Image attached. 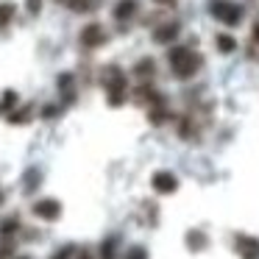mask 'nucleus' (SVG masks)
<instances>
[{
	"mask_svg": "<svg viewBox=\"0 0 259 259\" xmlns=\"http://www.w3.org/2000/svg\"><path fill=\"white\" fill-rule=\"evenodd\" d=\"M101 84H103V90H106V103H109V106H112V109L123 106L125 95H128V78H125V73L117 67V64L103 67Z\"/></svg>",
	"mask_w": 259,
	"mask_h": 259,
	"instance_id": "obj_1",
	"label": "nucleus"
},
{
	"mask_svg": "<svg viewBox=\"0 0 259 259\" xmlns=\"http://www.w3.org/2000/svg\"><path fill=\"white\" fill-rule=\"evenodd\" d=\"M167 62H170V70H173L176 78L187 81L201 70L203 59H201V53H195L192 48H181L179 45V48H173V51L167 53Z\"/></svg>",
	"mask_w": 259,
	"mask_h": 259,
	"instance_id": "obj_2",
	"label": "nucleus"
},
{
	"mask_svg": "<svg viewBox=\"0 0 259 259\" xmlns=\"http://www.w3.org/2000/svg\"><path fill=\"white\" fill-rule=\"evenodd\" d=\"M209 12H212V17L220 20L223 25H240L242 17H245L242 6L234 3V0H212V3H209Z\"/></svg>",
	"mask_w": 259,
	"mask_h": 259,
	"instance_id": "obj_3",
	"label": "nucleus"
},
{
	"mask_svg": "<svg viewBox=\"0 0 259 259\" xmlns=\"http://www.w3.org/2000/svg\"><path fill=\"white\" fill-rule=\"evenodd\" d=\"M62 201L59 198H39V201H34V206H31V212L36 214L39 220H48V223H56L59 218H62Z\"/></svg>",
	"mask_w": 259,
	"mask_h": 259,
	"instance_id": "obj_4",
	"label": "nucleus"
},
{
	"mask_svg": "<svg viewBox=\"0 0 259 259\" xmlns=\"http://www.w3.org/2000/svg\"><path fill=\"white\" fill-rule=\"evenodd\" d=\"M151 190L156 195H173V192H179V176L170 170H156L151 176Z\"/></svg>",
	"mask_w": 259,
	"mask_h": 259,
	"instance_id": "obj_5",
	"label": "nucleus"
},
{
	"mask_svg": "<svg viewBox=\"0 0 259 259\" xmlns=\"http://www.w3.org/2000/svg\"><path fill=\"white\" fill-rule=\"evenodd\" d=\"M234 251L240 259H259V237L248 234V231H237L234 234Z\"/></svg>",
	"mask_w": 259,
	"mask_h": 259,
	"instance_id": "obj_6",
	"label": "nucleus"
},
{
	"mask_svg": "<svg viewBox=\"0 0 259 259\" xmlns=\"http://www.w3.org/2000/svg\"><path fill=\"white\" fill-rule=\"evenodd\" d=\"M106 31H103V25L101 23H90V25H84L81 28V34H78V42H81V48H87V51H95V48H101V45H106Z\"/></svg>",
	"mask_w": 259,
	"mask_h": 259,
	"instance_id": "obj_7",
	"label": "nucleus"
},
{
	"mask_svg": "<svg viewBox=\"0 0 259 259\" xmlns=\"http://www.w3.org/2000/svg\"><path fill=\"white\" fill-rule=\"evenodd\" d=\"M179 34H181V23L173 20V23H164V25H159V28L153 31V42H156V45H170Z\"/></svg>",
	"mask_w": 259,
	"mask_h": 259,
	"instance_id": "obj_8",
	"label": "nucleus"
},
{
	"mask_svg": "<svg viewBox=\"0 0 259 259\" xmlns=\"http://www.w3.org/2000/svg\"><path fill=\"white\" fill-rule=\"evenodd\" d=\"M184 245L190 248L192 253H201V251H206V248H209V234H203L201 229H190L184 234Z\"/></svg>",
	"mask_w": 259,
	"mask_h": 259,
	"instance_id": "obj_9",
	"label": "nucleus"
},
{
	"mask_svg": "<svg viewBox=\"0 0 259 259\" xmlns=\"http://www.w3.org/2000/svg\"><path fill=\"white\" fill-rule=\"evenodd\" d=\"M134 98H137V103H142V106H156V103H164V98L159 95L153 87H148V84H142L140 90L134 92Z\"/></svg>",
	"mask_w": 259,
	"mask_h": 259,
	"instance_id": "obj_10",
	"label": "nucleus"
},
{
	"mask_svg": "<svg viewBox=\"0 0 259 259\" xmlns=\"http://www.w3.org/2000/svg\"><path fill=\"white\" fill-rule=\"evenodd\" d=\"M59 92L64 95V103H73L75 101V81H73V73H62L56 81Z\"/></svg>",
	"mask_w": 259,
	"mask_h": 259,
	"instance_id": "obj_11",
	"label": "nucleus"
},
{
	"mask_svg": "<svg viewBox=\"0 0 259 259\" xmlns=\"http://www.w3.org/2000/svg\"><path fill=\"white\" fill-rule=\"evenodd\" d=\"M31 117H34V106H31V103L9 112V123L12 125H25V123H31Z\"/></svg>",
	"mask_w": 259,
	"mask_h": 259,
	"instance_id": "obj_12",
	"label": "nucleus"
},
{
	"mask_svg": "<svg viewBox=\"0 0 259 259\" xmlns=\"http://www.w3.org/2000/svg\"><path fill=\"white\" fill-rule=\"evenodd\" d=\"M137 14V0H120L117 6H114V20L123 23V20H131Z\"/></svg>",
	"mask_w": 259,
	"mask_h": 259,
	"instance_id": "obj_13",
	"label": "nucleus"
},
{
	"mask_svg": "<svg viewBox=\"0 0 259 259\" xmlns=\"http://www.w3.org/2000/svg\"><path fill=\"white\" fill-rule=\"evenodd\" d=\"M153 73H156V62H153L151 56L140 59V62L134 64V75H137V78H142V81H148Z\"/></svg>",
	"mask_w": 259,
	"mask_h": 259,
	"instance_id": "obj_14",
	"label": "nucleus"
},
{
	"mask_svg": "<svg viewBox=\"0 0 259 259\" xmlns=\"http://www.w3.org/2000/svg\"><path fill=\"white\" fill-rule=\"evenodd\" d=\"M117 245H120V234H109L101 242V259H117Z\"/></svg>",
	"mask_w": 259,
	"mask_h": 259,
	"instance_id": "obj_15",
	"label": "nucleus"
},
{
	"mask_svg": "<svg viewBox=\"0 0 259 259\" xmlns=\"http://www.w3.org/2000/svg\"><path fill=\"white\" fill-rule=\"evenodd\" d=\"M42 184V170L39 167H28V173H25L23 179V187H25V195H31V192H36V187Z\"/></svg>",
	"mask_w": 259,
	"mask_h": 259,
	"instance_id": "obj_16",
	"label": "nucleus"
},
{
	"mask_svg": "<svg viewBox=\"0 0 259 259\" xmlns=\"http://www.w3.org/2000/svg\"><path fill=\"white\" fill-rule=\"evenodd\" d=\"M148 120H151L153 125H162L170 120V109L164 106V103H156V106H148Z\"/></svg>",
	"mask_w": 259,
	"mask_h": 259,
	"instance_id": "obj_17",
	"label": "nucleus"
},
{
	"mask_svg": "<svg viewBox=\"0 0 259 259\" xmlns=\"http://www.w3.org/2000/svg\"><path fill=\"white\" fill-rule=\"evenodd\" d=\"M17 101H20L17 92H14V90H6L3 95H0V114H9L14 106H17Z\"/></svg>",
	"mask_w": 259,
	"mask_h": 259,
	"instance_id": "obj_18",
	"label": "nucleus"
},
{
	"mask_svg": "<svg viewBox=\"0 0 259 259\" xmlns=\"http://www.w3.org/2000/svg\"><path fill=\"white\" fill-rule=\"evenodd\" d=\"M214 45H218L220 53H234L237 51V39H234V36H229V34H218V36H214Z\"/></svg>",
	"mask_w": 259,
	"mask_h": 259,
	"instance_id": "obj_19",
	"label": "nucleus"
},
{
	"mask_svg": "<svg viewBox=\"0 0 259 259\" xmlns=\"http://www.w3.org/2000/svg\"><path fill=\"white\" fill-rule=\"evenodd\" d=\"M98 3H101V0H70L67 6L73 9V12H78V14H90V12L98 9Z\"/></svg>",
	"mask_w": 259,
	"mask_h": 259,
	"instance_id": "obj_20",
	"label": "nucleus"
},
{
	"mask_svg": "<svg viewBox=\"0 0 259 259\" xmlns=\"http://www.w3.org/2000/svg\"><path fill=\"white\" fill-rule=\"evenodd\" d=\"M14 12H17V6H14V3H9V0H6V3H0V31H3L14 20Z\"/></svg>",
	"mask_w": 259,
	"mask_h": 259,
	"instance_id": "obj_21",
	"label": "nucleus"
},
{
	"mask_svg": "<svg viewBox=\"0 0 259 259\" xmlns=\"http://www.w3.org/2000/svg\"><path fill=\"white\" fill-rule=\"evenodd\" d=\"M17 229H20V218H17V214H12V218H6L3 223H0V237H12Z\"/></svg>",
	"mask_w": 259,
	"mask_h": 259,
	"instance_id": "obj_22",
	"label": "nucleus"
},
{
	"mask_svg": "<svg viewBox=\"0 0 259 259\" xmlns=\"http://www.w3.org/2000/svg\"><path fill=\"white\" fill-rule=\"evenodd\" d=\"M14 251H17V242L12 237H3V242H0V259H12Z\"/></svg>",
	"mask_w": 259,
	"mask_h": 259,
	"instance_id": "obj_23",
	"label": "nucleus"
},
{
	"mask_svg": "<svg viewBox=\"0 0 259 259\" xmlns=\"http://www.w3.org/2000/svg\"><path fill=\"white\" fill-rule=\"evenodd\" d=\"M123 259H151V253H148L145 245H131L128 251H125Z\"/></svg>",
	"mask_w": 259,
	"mask_h": 259,
	"instance_id": "obj_24",
	"label": "nucleus"
},
{
	"mask_svg": "<svg viewBox=\"0 0 259 259\" xmlns=\"http://www.w3.org/2000/svg\"><path fill=\"white\" fill-rule=\"evenodd\" d=\"M192 134H195V128H192V120H190V117H181V123H179V137H181V140H192Z\"/></svg>",
	"mask_w": 259,
	"mask_h": 259,
	"instance_id": "obj_25",
	"label": "nucleus"
},
{
	"mask_svg": "<svg viewBox=\"0 0 259 259\" xmlns=\"http://www.w3.org/2000/svg\"><path fill=\"white\" fill-rule=\"evenodd\" d=\"M75 251H78V245H73V242H67V245H62L56 253H53L51 259H73L75 256Z\"/></svg>",
	"mask_w": 259,
	"mask_h": 259,
	"instance_id": "obj_26",
	"label": "nucleus"
},
{
	"mask_svg": "<svg viewBox=\"0 0 259 259\" xmlns=\"http://www.w3.org/2000/svg\"><path fill=\"white\" fill-rule=\"evenodd\" d=\"M25 12L36 17V14L42 12V0H25Z\"/></svg>",
	"mask_w": 259,
	"mask_h": 259,
	"instance_id": "obj_27",
	"label": "nucleus"
},
{
	"mask_svg": "<svg viewBox=\"0 0 259 259\" xmlns=\"http://www.w3.org/2000/svg\"><path fill=\"white\" fill-rule=\"evenodd\" d=\"M59 112H62L59 106H45V109H42V117H45V120H51V117H56Z\"/></svg>",
	"mask_w": 259,
	"mask_h": 259,
	"instance_id": "obj_28",
	"label": "nucleus"
},
{
	"mask_svg": "<svg viewBox=\"0 0 259 259\" xmlns=\"http://www.w3.org/2000/svg\"><path fill=\"white\" fill-rule=\"evenodd\" d=\"M156 6H164V9H176L179 6V0H153Z\"/></svg>",
	"mask_w": 259,
	"mask_h": 259,
	"instance_id": "obj_29",
	"label": "nucleus"
},
{
	"mask_svg": "<svg viewBox=\"0 0 259 259\" xmlns=\"http://www.w3.org/2000/svg\"><path fill=\"white\" fill-rule=\"evenodd\" d=\"M73 259H92V253L87 251V248H81V251H75V256Z\"/></svg>",
	"mask_w": 259,
	"mask_h": 259,
	"instance_id": "obj_30",
	"label": "nucleus"
},
{
	"mask_svg": "<svg viewBox=\"0 0 259 259\" xmlns=\"http://www.w3.org/2000/svg\"><path fill=\"white\" fill-rule=\"evenodd\" d=\"M253 39L259 42V20H256V23H253Z\"/></svg>",
	"mask_w": 259,
	"mask_h": 259,
	"instance_id": "obj_31",
	"label": "nucleus"
},
{
	"mask_svg": "<svg viewBox=\"0 0 259 259\" xmlns=\"http://www.w3.org/2000/svg\"><path fill=\"white\" fill-rule=\"evenodd\" d=\"M56 3H64V6H67V3H70V0H56Z\"/></svg>",
	"mask_w": 259,
	"mask_h": 259,
	"instance_id": "obj_32",
	"label": "nucleus"
},
{
	"mask_svg": "<svg viewBox=\"0 0 259 259\" xmlns=\"http://www.w3.org/2000/svg\"><path fill=\"white\" fill-rule=\"evenodd\" d=\"M12 259H31V256H12Z\"/></svg>",
	"mask_w": 259,
	"mask_h": 259,
	"instance_id": "obj_33",
	"label": "nucleus"
},
{
	"mask_svg": "<svg viewBox=\"0 0 259 259\" xmlns=\"http://www.w3.org/2000/svg\"><path fill=\"white\" fill-rule=\"evenodd\" d=\"M0 203H3V192H0Z\"/></svg>",
	"mask_w": 259,
	"mask_h": 259,
	"instance_id": "obj_34",
	"label": "nucleus"
}]
</instances>
